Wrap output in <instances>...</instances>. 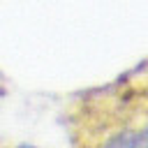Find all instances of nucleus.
Wrapping results in <instances>:
<instances>
[{
    "mask_svg": "<svg viewBox=\"0 0 148 148\" xmlns=\"http://www.w3.org/2000/svg\"><path fill=\"white\" fill-rule=\"evenodd\" d=\"M74 146L148 143V60L118 79L74 97L62 116Z\"/></svg>",
    "mask_w": 148,
    "mask_h": 148,
    "instance_id": "obj_1",
    "label": "nucleus"
},
{
    "mask_svg": "<svg viewBox=\"0 0 148 148\" xmlns=\"http://www.w3.org/2000/svg\"><path fill=\"white\" fill-rule=\"evenodd\" d=\"M0 95H2V83H0Z\"/></svg>",
    "mask_w": 148,
    "mask_h": 148,
    "instance_id": "obj_2",
    "label": "nucleus"
}]
</instances>
